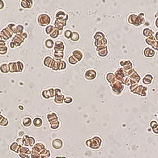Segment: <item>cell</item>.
<instances>
[{"label": "cell", "instance_id": "5b68a950", "mask_svg": "<svg viewBox=\"0 0 158 158\" xmlns=\"http://www.w3.org/2000/svg\"><path fill=\"white\" fill-rule=\"evenodd\" d=\"M51 145L54 149L59 151V150L62 149L63 147H64V141L61 138L56 137L52 140Z\"/></svg>", "mask_w": 158, "mask_h": 158}, {"label": "cell", "instance_id": "ffe728a7", "mask_svg": "<svg viewBox=\"0 0 158 158\" xmlns=\"http://www.w3.org/2000/svg\"><path fill=\"white\" fill-rule=\"evenodd\" d=\"M9 70L11 72H18L17 62H11L9 64Z\"/></svg>", "mask_w": 158, "mask_h": 158}, {"label": "cell", "instance_id": "e575fe53", "mask_svg": "<svg viewBox=\"0 0 158 158\" xmlns=\"http://www.w3.org/2000/svg\"><path fill=\"white\" fill-rule=\"evenodd\" d=\"M8 48L4 46H0V55H3L7 53Z\"/></svg>", "mask_w": 158, "mask_h": 158}, {"label": "cell", "instance_id": "ac0fdd59", "mask_svg": "<svg viewBox=\"0 0 158 158\" xmlns=\"http://www.w3.org/2000/svg\"><path fill=\"white\" fill-rule=\"evenodd\" d=\"M55 97L54 99V102H55V103L61 104H62L63 102L64 98H65L63 95H62V94L58 95V96H55Z\"/></svg>", "mask_w": 158, "mask_h": 158}, {"label": "cell", "instance_id": "52a82bcc", "mask_svg": "<svg viewBox=\"0 0 158 158\" xmlns=\"http://www.w3.org/2000/svg\"><path fill=\"white\" fill-rule=\"evenodd\" d=\"M46 119L50 124L59 120V116L57 113H56L55 112H50L46 115Z\"/></svg>", "mask_w": 158, "mask_h": 158}, {"label": "cell", "instance_id": "7bdbcfd3", "mask_svg": "<svg viewBox=\"0 0 158 158\" xmlns=\"http://www.w3.org/2000/svg\"><path fill=\"white\" fill-rule=\"evenodd\" d=\"M4 4L3 1V0H0V10L2 9L4 7Z\"/></svg>", "mask_w": 158, "mask_h": 158}, {"label": "cell", "instance_id": "9c48e42d", "mask_svg": "<svg viewBox=\"0 0 158 158\" xmlns=\"http://www.w3.org/2000/svg\"><path fill=\"white\" fill-rule=\"evenodd\" d=\"M44 124V120L40 116H36L32 119V125L36 128H40Z\"/></svg>", "mask_w": 158, "mask_h": 158}, {"label": "cell", "instance_id": "ba28073f", "mask_svg": "<svg viewBox=\"0 0 158 158\" xmlns=\"http://www.w3.org/2000/svg\"><path fill=\"white\" fill-rule=\"evenodd\" d=\"M21 123L24 127H30V126L32 125V119L31 117L29 116H24L22 118L21 120Z\"/></svg>", "mask_w": 158, "mask_h": 158}, {"label": "cell", "instance_id": "44dd1931", "mask_svg": "<svg viewBox=\"0 0 158 158\" xmlns=\"http://www.w3.org/2000/svg\"><path fill=\"white\" fill-rule=\"evenodd\" d=\"M9 124V121L7 118L1 116L0 117V126L1 127H7Z\"/></svg>", "mask_w": 158, "mask_h": 158}, {"label": "cell", "instance_id": "e0dca14e", "mask_svg": "<svg viewBox=\"0 0 158 158\" xmlns=\"http://www.w3.org/2000/svg\"><path fill=\"white\" fill-rule=\"evenodd\" d=\"M50 126L51 129H52L53 130H56L59 129V127H61V122H59V120H58V121H56V122H55L53 123H50Z\"/></svg>", "mask_w": 158, "mask_h": 158}, {"label": "cell", "instance_id": "484cf974", "mask_svg": "<svg viewBox=\"0 0 158 158\" xmlns=\"http://www.w3.org/2000/svg\"><path fill=\"white\" fill-rule=\"evenodd\" d=\"M71 39L73 41H79L80 39V35L79 34L78 32H72V36H71Z\"/></svg>", "mask_w": 158, "mask_h": 158}, {"label": "cell", "instance_id": "d6a6232c", "mask_svg": "<svg viewBox=\"0 0 158 158\" xmlns=\"http://www.w3.org/2000/svg\"><path fill=\"white\" fill-rule=\"evenodd\" d=\"M153 79H154V77H153L152 76H151V77L149 78V79H147V78L146 77V76L145 75V76H144V78L143 79V82H144V84H149L152 82V81Z\"/></svg>", "mask_w": 158, "mask_h": 158}, {"label": "cell", "instance_id": "d6986e66", "mask_svg": "<svg viewBox=\"0 0 158 158\" xmlns=\"http://www.w3.org/2000/svg\"><path fill=\"white\" fill-rule=\"evenodd\" d=\"M9 70H9V65H8L7 63H3L0 65V72H1V73H8Z\"/></svg>", "mask_w": 158, "mask_h": 158}, {"label": "cell", "instance_id": "f546056e", "mask_svg": "<svg viewBox=\"0 0 158 158\" xmlns=\"http://www.w3.org/2000/svg\"><path fill=\"white\" fill-rule=\"evenodd\" d=\"M68 61L69 63H70L71 65H75L78 62L77 59L75 57H73V56H70V57L68 58Z\"/></svg>", "mask_w": 158, "mask_h": 158}, {"label": "cell", "instance_id": "8992f818", "mask_svg": "<svg viewBox=\"0 0 158 158\" xmlns=\"http://www.w3.org/2000/svg\"><path fill=\"white\" fill-rule=\"evenodd\" d=\"M24 37H23L22 34L17 35V36L13 38V40H12V42L10 43V46H11L12 48H13V47L16 46H20L22 43V42L24 41Z\"/></svg>", "mask_w": 158, "mask_h": 158}, {"label": "cell", "instance_id": "7c38bea8", "mask_svg": "<svg viewBox=\"0 0 158 158\" xmlns=\"http://www.w3.org/2000/svg\"><path fill=\"white\" fill-rule=\"evenodd\" d=\"M72 56L73 57H75L77 59V61H81L82 59L83 56H84V55H83L82 51L80 50H75L73 51L72 52Z\"/></svg>", "mask_w": 158, "mask_h": 158}, {"label": "cell", "instance_id": "74e56055", "mask_svg": "<svg viewBox=\"0 0 158 158\" xmlns=\"http://www.w3.org/2000/svg\"><path fill=\"white\" fill-rule=\"evenodd\" d=\"M52 68L55 70H59V61H55L54 64H53Z\"/></svg>", "mask_w": 158, "mask_h": 158}, {"label": "cell", "instance_id": "4dcf8cb0", "mask_svg": "<svg viewBox=\"0 0 158 158\" xmlns=\"http://www.w3.org/2000/svg\"><path fill=\"white\" fill-rule=\"evenodd\" d=\"M67 68V63L65 61H59V70H63Z\"/></svg>", "mask_w": 158, "mask_h": 158}, {"label": "cell", "instance_id": "d4e9b609", "mask_svg": "<svg viewBox=\"0 0 158 158\" xmlns=\"http://www.w3.org/2000/svg\"><path fill=\"white\" fill-rule=\"evenodd\" d=\"M42 97L44 98V99H50V98L51 97V94L50 93V91H49L48 89H46V90H44L42 92Z\"/></svg>", "mask_w": 158, "mask_h": 158}, {"label": "cell", "instance_id": "83f0119b", "mask_svg": "<svg viewBox=\"0 0 158 158\" xmlns=\"http://www.w3.org/2000/svg\"><path fill=\"white\" fill-rule=\"evenodd\" d=\"M73 99L72 96H67L64 98V101L63 102L66 104H70L73 102Z\"/></svg>", "mask_w": 158, "mask_h": 158}, {"label": "cell", "instance_id": "836d02e7", "mask_svg": "<svg viewBox=\"0 0 158 158\" xmlns=\"http://www.w3.org/2000/svg\"><path fill=\"white\" fill-rule=\"evenodd\" d=\"M59 30H58V29H56L51 34L50 36L52 38H56L58 36V35H59Z\"/></svg>", "mask_w": 158, "mask_h": 158}, {"label": "cell", "instance_id": "30bf717a", "mask_svg": "<svg viewBox=\"0 0 158 158\" xmlns=\"http://www.w3.org/2000/svg\"><path fill=\"white\" fill-rule=\"evenodd\" d=\"M45 148H46V145L44 144V142H39L34 144V145L32 148V151H34L40 153Z\"/></svg>", "mask_w": 158, "mask_h": 158}, {"label": "cell", "instance_id": "4316f807", "mask_svg": "<svg viewBox=\"0 0 158 158\" xmlns=\"http://www.w3.org/2000/svg\"><path fill=\"white\" fill-rule=\"evenodd\" d=\"M23 26L21 25H18L17 26H16L15 27V28L14 29V31L15 33L18 34H22V32H23Z\"/></svg>", "mask_w": 158, "mask_h": 158}, {"label": "cell", "instance_id": "60d3db41", "mask_svg": "<svg viewBox=\"0 0 158 158\" xmlns=\"http://www.w3.org/2000/svg\"><path fill=\"white\" fill-rule=\"evenodd\" d=\"M18 156L20 158H29V155L27 154H24V153H19L18 154Z\"/></svg>", "mask_w": 158, "mask_h": 158}, {"label": "cell", "instance_id": "1f68e13d", "mask_svg": "<svg viewBox=\"0 0 158 158\" xmlns=\"http://www.w3.org/2000/svg\"><path fill=\"white\" fill-rule=\"evenodd\" d=\"M17 69H18V72H21L23 71V69H24V65L23 64L22 62L21 61H17Z\"/></svg>", "mask_w": 158, "mask_h": 158}, {"label": "cell", "instance_id": "3957f363", "mask_svg": "<svg viewBox=\"0 0 158 158\" xmlns=\"http://www.w3.org/2000/svg\"><path fill=\"white\" fill-rule=\"evenodd\" d=\"M23 145L25 147H33L36 144V139L32 136L25 134L22 137Z\"/></svg>", "mask_w": 158, "mask_h": 158}, {"label": "cell", "instance_id": "f35d334b", "mask_svg": "<svg viewBox=\"0 0 158 158\" xmlns=\"http://www.w3.org/2000/svg\"><path fill=\"white\" fill-rule=\"evenodd\" d=\"M72 34V32L70 31V30H66V31L65 32V36L67 38H70L71 37Z\"/></svg>", "mask_w": 158, "mask_h": 158}, {"label": "cell", "instance_id": "f6af8a7d", "mask_svg": "<svg viewBox=\"0 0 158 158\" xmlns=\"http://www.w3.org/2000/svg\"><path fill=\"white\" fill-rule=\"evenodd\" d=\"M153 132H154L155 133H158V127L156 128H155V129L153 130Z\"/></svg>", "mask_w": 158, "mask_h": 158}, {"label": "cell", "instance_id": "603a6c76", "mask_svg": "<svg viewBox=\"0 0 158 158\" xmlns=\"http://www.w3.org/2000/svg\"><path fill=\"white\" fill-rule=\"evenodd\" d=\"M31 0H22V6L24 8H30L32 6L31 4Z\"/></svg>", "mask_w": 158, "mask_h": 158}, {"label": "cell", "instance_id": "f1b7e54d", "mask_svg": "<svg viewBox=\"0 0 158 158\" xmlns=\"http://www.w3.org/2000/svg\"><path fill=\"white\" fill-rule=\"evenodd\" d=\"M55 30V27L52 25H49L46 28V33L47 34H51Z\"/></svg>", "mask_w": 158, "mask_h": 158}, {"label": "cell", "instance_id": "cb8c5ba5", "mask_svg": "<svg viewBox=\"0 0 158 158\" xmlns=\"http://www.w3.org/2000/svg\"><path fill=\"white\" fill-rule=\"evenodd\" d=\"M64 54L63 52V51H55L54 53V57L56 58V59H61L63 58Z\"/></svg>", "mask_w": 158, "mask_h": 158}, {"label": "cell", "instance_id": "6da1fadb", "mask_svg": "<svg viewBox=\"0 0 158 158\" xmlns=\"http://www.w3.org/2000/svg\"><path fill=\"white\" fill-rule=\"evenodd\" d=\"M103 144V140L100 136L94 135L90 139H87L85 142V145L89 149L94 150H98L101 149Z\"/></svg>", "mask_w": 158, "mask_h": 158}, {"label": "cell", "instance_id": "b9f144b4", "mask_svg": "<svg viewBox=\"0 0 158 158\" xmlns=\"http://www.w3.org/2000/svg\"><path fill=\"white\" fill-rule=\"evenodd\" d=\"M18 109L19 110H20V111H24L25 108H24V106L22 104H19V105L18 106Z\"/></svg>", "mask_w": 158, "mask_h": 158}, {"label": "cell", "instance_id": "7a4b0ae2", "mask_svg": "<svg viewBox=\"0 0 158 158\" xmlns=\"http://www.w3.org/2000/svg\"><path fill=\"white\" fill-rule=\"evenodd\" d=\"M51 18V16L49 14L46 13H41L37 17V22L39 25L44 27L50 24Z\"/></svg>", "mask_w": 158, "mask_h": 158}, {"label": "cell", "instance_id": "d590c367", "mask_svg": "<svg viewBox=\"0 0 158 158\" xmlns=\"http://www.w3.org/2000/svg\"><path fill=\"white\" fill-rule=\"evenodd\" d=\"M150 126L152 127V130H154L158 127V123L157 121L152 120V121H151V123H150Z\"/></svg>", "mask_w": 158, "mask_h": 158}, {"label": "cell", "instance_id": "277c9868", "mask_svg": "<svg viewBox=\"0 0 158 158\" xmlns=\"http://www.w3.org/2000/svg\"><path fill=\"white\" fill-rule=\"evenodd\" d=\"M97 75V72L95 69L89 68L86 70V71L84 73V78L87 80L91 81L94 80Z\"/></svg>", "mask_w": 158, "mask_h": 158}, {"label": "cell", "instance_id": "4fadbf2b", "mask_svg": "<svg viewBox=\"0 0 158 158\" xmlns=\"http://www.w3.org/2000/svg\"><path fill=\"white\" fill-rule=\"evenodd\" d=\"M54 63H55V61L53 60V59H52V58L50 56H46L43 60L44 65H45L46 67H51V68H52Z\"/></svg>", "mask_w": 158, "mask_h": 158}, {"label": "cell", "instance_id": "ee69618b", "mask_svg": "<svg viewBox=\"0 0 158 158\" xmlns=\"http://www.w3.org/2000/svg\"><path fill=\"white\" fill-rule=\"evenodd\" d=\"M55 158H67L65 156H55Z\"/></svg>", "mask_w": 158, "mask_h": 158}, {"label": "cell", "instance_id": "9a60e30c", "mask_svg": "<svg viewBox=\"0 0 158 158\" xmlns=\"http://www.w3.org/2000/svg\"><path fill=\"white\" fill-rule=\"evenodd\" d=\"M20 146V145H19L16 141H14V142H12L10 144V145H9V149H10V151L13 152L17 153Z\"/></svg>", "mask_w": 158, "mask_h": 158}, {"label": "cell", "instance_id": "ab89813d", "mask_svg": "<svg viewBox=\"0 0 158 158\" xmlns=\"http://www.w3.org/2000/svg\"><path fill=\"white\" fill-rule=\"evenodd\" d=\"M55 96H58V95L61 94V89L58 88V87H57V88H56V89H55Z\"/></svg>", "mask_w": 158, "mask_h": 158}, {"label": "cell", "instance_id": "8fae6325", "mask_svg": "<svg viewBox=\"0 0 158 158\" xmlns=\"http://www.w3.org/2000/svg\"><path fill=\"white\" fill-rule=\"evenodd\" d=\"M12 32L10 29L8 27L3 29L1 31V37L4 39H8L9 38L11 37L12 35Z\"/></svg>", "mask_w": 158, "mask_h": 158}, {"label": "cell", "instance_id": "5bb4252c", "mask_svg": "<svg viewBox=\"0 0 158 158\" xmlns=\"http://www.w3.org/2000/svg\"><path fill=\"white\" fill-rule=\"evenodd\" d=\"M65 50V44L63 41H57L55 44V50L56 51H63Z\"/></svg>", "mask_w": 158, "mask_h": 158}, {"label": "cell", "instance_id": "2e32d148", "mask_svg": "<svg viewBox=\"0 0 158 158\" xmlns=\"http://www.w3.org/2000/svg\"><path fill=\"white\" fill-rule=\"evenodd\" d=\"M41 158H50L51 156V151L48 149L45 148L39 153Z\"/></svg>", "mask_w": 158, "mask_h": 158}, {"label": "cell", "instance_id": "7402d4cb", "mask_svg": "<svg viewBox=\"0 0 158 158\" xmlns=\"http://www.w3.org/2000/svg\"><path fill=\"white\" fill-rule=\"evenodd\" d=\"M44 44H45V46L47 48L51 49L54 46V41L50 39H47L45 41Z\"/></svg>", "mask_w": 158, "mask_h": 158}, {"label": "cell", "instance_id": "8d00e7d4", "mask_svg": "<svg viewBox=\"0 0 158 158\" xmlns=\"http://www.w3.org/2000/svg\"><path fill=\"white\" fill-rule=\"evenodd\" d=\"M30 156H31V158H41L39 153L37 152L34 151H32Z\"/></svg>", "mask_w": 158, "mask_h": 158}]
</instances>
